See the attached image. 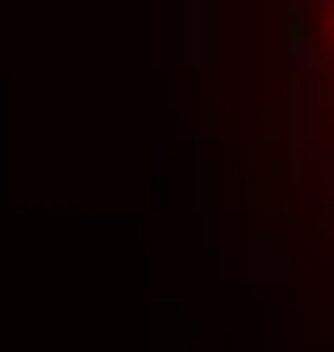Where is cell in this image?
Instances as JSON below:
<instances>
[{"label":"cell","instance_id":"cell-1","mask_svg":"<svg viewBox=\"0 0 334 352\" xmlns=\"http://www.w3.org/2000/svg\"><path fill=\"white\" fill-rule=\"evenodd\" d=\"M282 176L299 194V220L334 229V0L282 9Z\"/></svg>","mask_w":334,"mask_h":352}]
</instances>
